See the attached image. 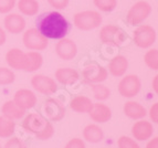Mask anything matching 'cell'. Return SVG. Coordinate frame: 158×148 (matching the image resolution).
<instances>
[{
	"instance_id": "obj_20",
	"label": "cell",
	"mask_w": 158,
	"mask_h": 148,
	"mask_svg": "<svg viewBox=\"0 0 158 148\" xmlns=\"http://www.w3.org/2000/svg\"><path fill=\"white\" fill-rule=\"evenodd\" d=\"M124 114L128 118L134 119V121H138V119H143L147 115V111L144 106L138 102L135 101H128L124 105Z\"/></svg>"
},
{
	"instance_id": "obj_30",
	"label": "cell",
	"mask_w": 158,
	"mask_h": 148,
	"mask_svg": "<svg viewBox=\"0 0 158 148\" xmlns=\"http://www.w3.org/2000/svg\"><path fill=\"white\" fill-rule=\"evenodd\" d=\"M16 74L11 69L8 68H0V85H10L15 82Z\"/></svg>"
},
{
	"instance_id": "obj_25",
	"label": "cell",
	"mask_w": 158,
	"mask_h": 148,
	"mask_svg": "<svg viewBox=\"0 0 158 148\" xmlns=\"http://www.w3.org/2000/svg\"><path fill=\"white\" fill-rule=\"evenodd\" d=\"M17 6L20 13L28 17L37 16L40 8L38 0H19Z\"/></svg>"
},
{
	"instance_id": "obj_15",
	"label": "cell",
	"mask_w": 158,
	"mask_h": 148,
	"mask_svg": "<svg viewBox=\"0 0 158 148\" xmlns=\"http://www.w3.org/2000/svg\"><path fill=\"white\" fill-rule=\"evenodd\" d=\"M154 127L153 124L145 119H138L132 126V135L136 140L144 142L153 137Z\"/></svg>"
},
{
	"instance_id": "obj_29",
	"label": "cell",
	"mask_w": 158,
	"mask_h": 148,
	"mask_svg": "<svg viewBox=\"0 0 158 148\" xmlns=\"http://www.w3.org/2000/svg\"><path fill=\"white\" fill-rule=\"evenodd\" d=\"M93 3L103 12H112L117 7V0H93Z\"/></svg>"
},
{
	"instance_id": "obj_5",
	"label": "cell",
	"mask_w": 158,
	"mask_h": 148,
	"mask_svg": "<svg viewBox=\"0 0 158 148\" xmlns=\"http://www.w3.org/2000/svg\"><path fill=\"white\" fill-rule=\"evenodd\" d=\"M152 13V6L144 0H140L131 7L127 12L126 21L129 26H139Z\"/></svg>"
},
{
	"instance_id": "obj_31",
	"label": "cell",
	"mask_w": 158,
	"mask_h": 148,
	"mask_svg": "<svg viewBox=\"0 0 158 148\" xmlns=\"http://www.w3.org/2000/svg\"><path fill=\"white\" fill-rule=\"evenodd\" d=\"M117 147L118 148H140L136 140L127 136H121L117 139Z\"/></svg>"
},
{
	"instance_id": "obj_19",
	"label": "cell",
	"mask_w": 158,
	"mask_h": 148,
	"mask_svg": "<svg viewBox=\"0 0 158 148\" xmlns=\"http://www.w3.org/2000/svg\"><path fill=\"white\" fill-rule=\"evenodd\" d=\"M128 69V61L124 56H116L108 63V73L114 77L124 76Z\"/></svg>"
},
{
	"instance_id": "obj_40",
	"label": "cell",
	"mask_w": 158,
	"mask_h": 148,
	"mask_svg": "<svg viewBox=\"0 0 158 148\" xmlns=\"http://www.w3.org/2000/svg\"><path fill=\"white\" fill-rule=\"evenodd\" d=\"M0 148H2V146H1V144H0Z\"/></svg>"
},
{
	"instance_id": "obj_27",
	"label": "cell",
	"mask_w": 158,
	"mask_h": 148,
	"mask_svg": "<svg viewBox=\"0 0 158 148\" xmlns=\"http://www.w3.org/2000/svg\"><path fill=\"white\" fill-rule=\"evenodd\" d=\"M92 87L93 96L95 100H98V102H103L110 98L111 96V90L105 85L101 84V83H96V84H91Z\"/></svg>"
},
{
	"instance_id": "obj_32",
	"label": "cell",
	"mask_w": 158,
	"mask_h": 148,
	"mask_svg": "<svg viewBox=\"0 0 158 148\" xmlns=\"http://www.w3.org/2000/svg\"><path fill=\"white\" fill-rule=\"evenodd\" d=\"M16 0H0V13L7 14L12 11V9L16 7Z\"/></svg>"
},
{
	"instance_id": "obj_17",
	"label": "cell",
	"mask_w": 158,
	"mask_h": 148,
	"mask_svg": "<svg viewBox=\"0 0 158 148\" xmlns=\"http://www.w3.org/2000/svg\"><path fill=\"white\" fill-rule=\"evenodd\" d=\"M6 62L11 69L23 71L24 62H26V52L18 48L10 49L6 54Z\"/></svg>"
},
{
	"instance_id": "obj_23",
	"label": "cell",
	"mask_w": 158,
	"mask_h": 148,
	"mask_svg": "<svg viewBox=\"0 0 158 148\" xmlns=\"http://www.w3.org/2000/svg\"><path fill=\"white\" fill-rule=\"evenodd\" d=\"M1 113L5 117L12 121H18V119L22 118L26 115V111L20 109L15 102L12 101H7L5 102L1 107Z\"/></svg>"
},
{
	"instance_id": "obj_4",
	"label": "cell",
	"mask_w": 158,
	"mask_h": 148,
	"mask_svg": "<svg viewBox=\"0 0 158 148\" xmlns=\"http://www.w3.org/2000/svg\"><path fill=\"white\" fill-rule=\"evenodd\" d=\"M127 39L125 32L117 26L106 24L100 31V40L108 47H121Z\"/></svg>"
},
{
	"instance_id": "obj_7",
	"label": "cell",
	"mask_w": 158,
	"mask_h": 148,
	"mask_svg": "<svg viewBox=\"0 0 158 148\" xmlns=\"http://www.w3.org/2000/svg\"><path fill=\"white\" fill-rule=\"evenodd\" d=\"M156 30L152 26L142 24L133 32V40L134 43L140 49H148L155 43L156 41Z\"/></svg>"
},
{
	"instance_id": "obj_8",
	"label": "cell",
	"mask_w": 158,
	"mask_h": 148,
	"mask_svg": "<svg viewBox=\"0 0 158 148\" xmlns=\"http://www.w3.org/2000/svg\"><path fill=\"white\" fill-rule=\"evenodd\" d=\"M140 88H142L140 79L134 74L124 76L118 83V92L123 97H134L140 92Z\"/></svg>"
},
{
	"instance_id": "obj_37",
	"label": "cell",
	"mask_w": 158,
	"mask_h": 148,
	"mask_svg": "<svg viewBox=\"0 0 158 148\" xmlns=\"http://www.w3.org/2000/svg\"><path fill=\"white\" fill-rule=\"evenodd\" d=\"M6 41H7V33H6V30L0 27V47L5 44Z\"/></svg>"
},
{
	"instance_id": "obj_13",
	"label": "cell",
	"mask_w": 158,
	"mask_h": 148,
	"mask_svg": "<svg viewBox=\"0 0 158 148\" xmlns=\"http://www.w3.org/2000/svg\"><path fill=\"white\" fill-rule=\"evenodd\" d=\"M13 102L20 107V109H33L34 106L37 105L38 97L34 94V92H32L31 90L28 88H20L18 90L15 95H13Z\"/></svg>"
},
{
	"instance_id": "obj_3",
	"label": "cell",
	"mask_w": 158,
	"mask_h": 148,
	"mask_svg": "<svg viewBox=\"0 0 158 148\" xmlns=\"http://www.w3.org/2000/svg\"><path fill=\"white\" fill-rule=\"evenodd\" d=\"M103 18L98 11L84 10L77 12L73 17V23L79 30L82 31H91L102 24Z\"/></svg>"
},
{
	"instance_id": "obj_26",
	"label": "cell",
	"mask_w": 158,
	"mask_h": 148,
	"mask_svg": "<svg viewBox=\"0 0 158 148\" xmlns=\"http://www.w3.org/2000/svg\"><path fill=\"white\" fill-rule=\"evenodd\" d=\"M16 130V123L12 119L7 117L0 116V137L1 138H10L15 134Z\"/></svg>"
},
{
	"instance_id": "obj_34",
	"label": "cell",
	"mask_w": 158,
	"mask_h": 148,
	"mask_svg": "<svg viewBox=\"0 0 158 148\" xmlns=\"http://www.w3.org/2000/svg\"><path fill=\"white\" fill-rule=\"evenodd\" d=\"M70 0H48V3L56 10H63L69 6Z\"/></svg>"
},
{
	"instance_id": "obj_11",
	"label": "cell",
	"mask_w": 158,
	"mask_h": 148,
	"mask_svg": "<svg viewBox=\"0 0 158 148\" xmlns=\"http://www.w3.org/2000/svg\"><path fill=\"white\" fill-rule=\"evenodd\" d=\"M43 112L50 122H60L65 116L66 109L63 103L58 98H49L44 102Z\"/></svg>"
},
{
	"instance_id": "obj_16",
	"label": "cell",
	"mask_w": 158,
	"mask_h": 148,
	"mask_svg": "<svg viewBox=\"0 0 158 148\" xmlns=\"http://www.w3.org/2000/svg\"><path fill=\"white\" fill-rule=\"evenodd\" d=\"M91 119L95 123H103L108 122L112 118V109L111 107H108L107 105L103 103H93V106L91 111L89 112Z\"/></svg>"
},
{
	"instance_id": "obj_1",
	"label": "cell",
	"mask_w": 158,
	"mask_h": 148,
	"mask_svg": "<svg viewBox=\"0 0 158 148\" xmlns=\"http://www.w3.org/2000/svg\"><path fill=\"white\" fill-rule=\"evenodd\" d=\"M35 28L49 40H61L66 37L70 30L68 19L58 10L43 12L35 20Z\"/></svg>"
},
{
	"instance_id": "obj_22",
	"label": "cell",
	"mask_w": 158,
	"mask_h": 148,
	"mask_svg": "<svg viewBox=\"0 0 158 148\" xmlns=\"http://www.w3.org/2000/svg\"><path fill=\"white\" fill-rule=\"evenodd\" d=\"M43 56L39 51H29L26 53L24 69L26 72H35L42 66Z\"/></svg>"
},
{
	"instance_id": "obj_6",
	"label": "cell",
	"mask_w": 158,
	"mask_h": 148,
	"mask_svg": "<svg viewBox=\"0 0 158 148\" xmlns=\"http://www.w3.org/2000/svg\"><path fill=\"white\" fill-rule=\"evenodd\" d=\"M22 42L30 51H43L49 45V39L41 35L37 28H31L24 31L22 35Z\"/></svg>"
},
{
	"instance_id": "obj_18",
	"label": "cell",
	"mask_w": 158,
	"mask_h": 148,
	"mask_svg": "<svg viewBox=\"0 0 158 148\" xmlns=\"http://www.w3.org/2000/svg\"><path fill=\"white\" fill-rule=\"evenodd\" d=\"M54 76L60 84L73 85L79 81L80 74L77 70L71 69V68H60L56 71Z\"/></svg>"
},
{
	"instance_id": "obj_39",
	"label": "cell",
	"mask_w": 158,
	"mask_h": 148,
	"mask_svg": "<svg viewBox=\"0 0 158 148\" xmlns=\"http://www.w3.org/2000/svg\"><path fill=\"white\" fill-rule=\"evenodd\" d=\"M152 86H153L154 92L158 95V74L155 75V77L153 79V82H152Z\"/></svg>"
},
{
	"instance_id": "obj_10",
	"label": "cell",
	"mask_w": 158,
	"mask_h": 148,
	"mask_svg": "<svg viewBox=\"0 0 158 148\" xmlns=\"http://www.w3.org/2000/svg\"><path fill=\"white\" fill-rule=\"evenodd\" d=\"M82 76L85 83L96 84L104 82L108 76V71L104 66L98 64H89L82 71Z\"/></svg>"
},
{
	"instance_id": "obj_9",
	"label": "cell",
	"mask_w": 158,
	"mask_h": 148,
	"mask_svg": "<svg viewBox=\"0 0 158 148\" xmlns=\"http://www.w3.org/2000/svg\"><path fill=\"white\" fill-rule=\"evenodd\" d=\"M31 86L43 95H52L58 91L56 80L43 74H37L31 77Z\"/></svg>"
},
{
	"instance_id": "obj_14",
	"label": "cell",
	"mask_w": 158,
	"mask_h": 148,
	"mask_svg": "<svg viewBox=\"0 0 158 148\" xmlns=\"http://www.w3.org/2000/svg\"><path fill=\"white\" fill-rule=\"evenodd\" d=\"M3 26L5 29L11 35H19L26 29V20L23 16L19 13H7V16L3 19Z\"/></svg>"
},
{
	"instance_id": "obj_36",
	"label": "cell",
	"mask_w": 158,
	"mask_h": 148,
	"mask_svg": "<svg viewBox=\"0 0 158 148\" xmlns=\"http://www.w3.org/2000/svg\"><path fill=\"white\" fill-rule=\"evenodd\" d=\"M149 117H150V121L155 124H158V102L154 103L153 105L150 106L149 109Z\"/></svg>"
},
{
	"instance_id": "obj_28",
	"label": "cell",
	"mask_w": 158,
	"mask_h": 148,
	"mask_svg": "<svg viewBox=\"0 0 158 148\" xmlns=\"http://www.w3.org/2000/svg\"><path fill=\"white\" fill-rule=\"evenodd\" d=\"M144 62L149 69L154 71H158V50L150 49L144 56Z\"/></svg>"
},
{
	"instance_id": "obj_38",
	"label": "cell",
	"mask_w": 158,
	"mask_h": 148,
	"mask_svg": "<svg viewBox=\"0 0 158 148\" xmlns=\"http://www.w3.org/2000/svg\"><path fill=\"white\" fill-rule=\"evenodd\" d=\"M146 148H158V137L150 139L146 145Z\"/></svg>"
},
{
	"instance_id": "obj_12",
	"label": "cell",
	"mask_w": 158,
	"mask_h": 148,
	"mask_svg": "<svg viewBox=\"0 0 158 148\" xmlns=\"http://www.w3.org/2000/svg\"><path fill=\"white\" fill-rule=\"evenodd\" d=\"M56 52L60 59L64 61H71L77 54V45L73 40L63 38L56 43Z\"/></svg>"
},
{
	"instance_id": "obj_24",
	"label": "cell",
	"mask_w": 158,
	"mask_h": 148,
	"mask_svg": "<svg viewBox=\"0 0 158 148\" xmlns=\"http://www.w3.org/2000/svg\"><path fill=\"white\" fill-rule=\"evenodd\" d=\"M83 138L91 144H98L104 139V133L98 125L90 124L83 130Z\"/></svg>"
},
{
	"instance_id": "obj_2",
	"label": "cell",
	"mask_w": 158,
	"mask_h": 148,
	"mask_svg": "<svg viewBox=\"0 0 158 148\" xmlns=\"http://www.w3.org/2000/svg\"><path fill=\"white\" fill-rule=\"evenodd\" d=\"M22 128L39 140H48L54 135V127L48 118L38 113H30L23 118Z\"/></svg>"
},
{
	"instance_id": "obj_33",
	"label": "cell",
	"mask_w": 158,
	"mask_h": 148,
	"mask_svg": "<svg viewBox=\"0 0 158 148\" xmlns=\"http://www.w3.org/2000/svg\"><path fill=\"white\" fill-rule=\"evenodd\" d=\"M3 148H27L26 144L23 143V140H21L18 137H12L11 136L10 139L5 144Z\"/></svg>"
},
{
	"instance_id": "obj_35",
	"label": "cell",
	"mask_w": 158,
	"mask_h": 148,
	"mask_svg": "<svg viewBox=\"0 0 158 148\" xmlns=\"http://www.w3.org/2000/svg\"><path fill=\"white\" fill-rule=\"evenodd\" d=\"M64 148H86V147H85V143L83 139H81V138H73V139L69 140Z\"/></svg>"
},
{
	"instance_id": "obj_21",
	"label": "cell",
	"mask_w": 158,
	"mask_h": 148,
	"mask_svg": "<svg viewBox=\"0 0 158 148\" xmlns=\"http://www.w3.org/2000/svg\"><path fill=\"white\" fill-rule=\"evenodd\" d=\"M93 106V102L90 97L84 95H77L70 101V107L72 111L80 114L89 113Z\"/></svg>"
}]
</instances>
